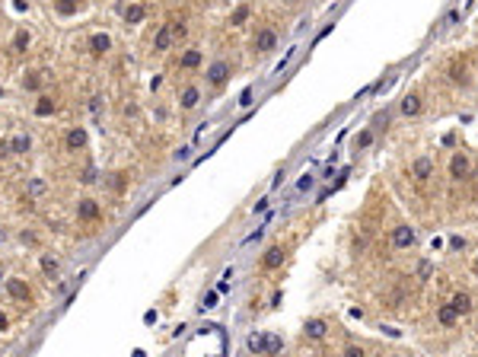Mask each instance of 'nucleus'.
<instances>
[{"label": "nucleus", "mask_w": 478, "mask_h": 357, "mask_svg": "<svg viewBox=\"0 0 478 357\" xmlns=\"http://www.w3.org/2000/svg\"><path fill=\"white\" fill-rule=\"evenodd\" d=\"M7 293H10L13 300H20V303H29V300H32V290H29V284H26V281H20V277H10V281H7Z\"/></svg>", "instance_id": "nucleus-1"}, {"label": "nucleus", "mask_w": 478, "mask_h": 357, "mask_svg": "<svg viewBox=\"0 0 478 357\" xmlns=\"http://www.w3.org/2000/svg\"><path fill=\"white\" fill-rule=\"evenodd\" d=\"M230 77V64L227 61H214L211 67H207V80H211V86H223Z\"/></svg>", "instance_id": "nucleus-2"}, {"label": "nucleus", "mask_w": 478, "mask_h": 357, "mask_svg": "<svg viewBox=\"0 0 478 357\" xmlns=\"http://www.w3.org/2000/svg\"><path fill=\"white\" fill-rule=\"evenodd\" d=\"M99 214H102V207L93 201V198H83L80 204H77V217L80 220H99Z\"/></svg>", "instance_id": "nucleus-3"}, {"label": "nucleus", "mask_w": 478, "mask_h": 357, "mask_svg": "<svg viewBox=\"0 0 478 357\" xmlns=\"http://www.w3.org/2000/svg\"><path fill=\"white\" fill-rule=\"evenodd\" d=\"M392 246L395 249L414 246V230H411V226H395V230H392Z\"/></svg>", "instance_id": "nucleus-4"}, {"label": "nucleus", "mask_w": 478, "mask_h": 357, "mask_svg": "<svg viewBox=\"0 0 478 357\" xmlns=\"http://www.w3.org/2000/svg\"><path fill=\"white\" fill-rule=\"evenodd\" d=\"M172 23H166V26H160V29H156V36H153V48L156 51H166L169 45H172Z\"/></svg>", "instance_id": "nucleus-5"}, {"label": "nucleus", "mask_w": 478, "mask_h": 357, "mask_svg": "<svg viewBox=\"0 0 478 357\" xmlns=\"http://www.w3.org/2000/svg\"><path fill=\"white\" fill-rule=\"evenodd\" d=\"M29 147H32V141L26 134H20V137H10L0 150H4V153H29Z\"/></svg>", "instance_id": "nucleus-6"}, {"label": "nucleus", "mask_w": 478, "mask_h": 357, "mask_svg": "<svg viewBox=\"0 0 478 357\" xmlns=\"http://www.w3.org/2000/svg\"><path fill=\"white\" fill-rule=\"evenodd\" d=\"M274 45H277V36H274L271 29H262V32H258V39H255V51H271Z\"/></svg>", "instance_id": "nucleus-7"}, {"label": "nucleus", "mask_w": 478, "mask_h": 357, "mask_svg": "<svg viewBox=\"0 0 478 357\" xmlns=\"http://www.w3.org/2000/svg\"><path fill=\"white\" fill-rule=\"evenodd\" d=\"M198 99H201V93H198V86H185V90H182V96H179L182 109H195V106H198Z\"/></svg>", "instance_id": "nucleus-8"}, {"label": "nucleus", "mask_w": 478, "mask_h": 357, "mask_svg": "<svg viewBox=\"0 0 478 357\" xmlns=\"http://www.w3.org/2000/svg\"><path fill=\"white\" fill-rule=\"evenodd\" d=\"M144 16H147L144 4H131V7L125 10V23H128V26H137V23H144Z\"/></svg>", "instance_id": "nucleus-9"}, {"label": "nucleus", "mask_w": 478, "mask_h": 357, "mask_svg": "<svg viewBox=\"0 0 478 357\" xmlns=\"http://www.w3.org/2000/svg\"><path fill=\"white\" fill-rule=\"evenodd\" d=\"M449 172H453V179H465V172H468V160L462 153H456L453 156V163H449Z\"/></svg>", "instance_id": "nucleus-10"}, {"label": "nucleus", "mask_w": 478, "mask_h": 357, "mask_svg": "<svg viewBox=\"0 0 478 357\" xmlns=\"http://www.w3.org/2000/svg\"><path fill=\"white\" fill-rule=\"evenodd\" d=\"M262 262H265V268H277V265L284 262V249H281V246H271V249L265 252Z\"/></svg>", "instance_id": "nucleus-11"}, {"label": "nucleus", "mask_w": 478, "mask_h": 357, "mask_svg": "<svg viewBox=\"0 0 478 357\" xmlns=\"http://www.w3.org/2000/svg\"><path fill=\"white\" fill-rule=\"evenodd\" d=\"M109 48H112V39L109 36H93L90 39V51H93V55H106Z\"/></svg>", "instance_id": "nucleus-12"}, {"label": "nucleus", "mask_w": 478, "mask_h": 357, "mask_svg": "<svg viewBox=\"0 0 478 357\" xmlns=\"http://www.w3.org/2000/svg\"><path fill=\"white\" fill-rule=\"evenodd\" d=\"M449 306H453V309L459 312V316H462V312H468V309H472V297H468V293H456Z\"/></svg>", "instance_id": "nucleus-13"}, {"label": "nucleus", "mask_w": 478, "mask_h": 357, "mask_svg": "<svg viewBox=\"0 0 478 357\" xmlns=\"http://www.w3.org/2000/svg\"><path fill=\"white\" fill-rule=\"evenodd\" d=\"M83 144H86V131L83 128H74V131L67 134V147H71V150H80Z\"/></svg>", "instance_id": "nucleus-14"}, {"label": "nucleus", "mask_w": 478, "mask_h": 357, "mask_svg": "<svg viewBox=\"0 0 478 357\" xmlns=\"http://www.w3.org/2000/svg\"><path fill=\"white\" fill-rule=\"evenodd\" d=\"M179 64L185 67V71H191V67H198V64H201V51H195V48H191V51H185Z\"/></svg>", "instance_id": "nucleus-15"}, {"label": "nucleus", "mask_w": 478, "mask_h": 357, "mask_svg": "<svg viewBox=\"0 0 478 357\" xmlns=\"http://www.w3.org/2000/svg\"><path fill=\"white\" fill-rule=\"evenodd\" d=\"M402 112H405V115H418V112H421V99H418V96H405V99H402Z\"/></svg>", "instance_id": "nucleus-16"}, {"label": "nucleus", "mask_w": 478, "mask_h": 357, "mask_svg": "<svg viewBox=\"0 0 478 357\" xmlns=\"http://www.w3.org/2000/svg\"><path fill=\"white\" fill-rule=\"evenodd\" d=\"M51 112H55V99H51V96H42L39 106H36V115L45 118V115H51Z\"/></svg>", "instance_id": "nucleus-17"}, {"label": "nucleus", "mask_w": 478, "mask_h": 357, "mask_svg": "<svg viewBox=\"0 0 478 357\" xmlns=\"http://www.w3.org/2000/svg\"><path fill=\"white\" fill-rule=\"evenodd\" d=\"M306 335H309V338H322V335H325V322H322V319H309V322H306Z\"/></svg>", "instance_id": "nucleus-18"}, {"label": "nucleus", "mask_w": 478, "mask_h": 357, "mask_svg": "<svg viewBox=\"0 0 478 357\" xmlns=\"http://www.w3.org/2000/svg\"><path fill=\"white\" fill-rule=\"evenodd\" d=\"M437 319H440V325H453V322L459 319V312H456L453 306H440V312H437Z\"/></svg>", "instance_id": "nucleus-19"}, {"label": "nucleus", "mask_w": 478, "mask_h": 357, "mask_svg": "<svg viewBox=\"0 0 478 357\" xmlns=\"http://www.w3.org/2000/svg\"><path fill=\"white\" fill-rule=\"evenodd\" d=\"M430 169H433V163L427 160V156H421V160L414 163V176H418V179H427V176H430Z\"/></svg>", "instance_id": "nucleus-20"}, {"label": "nucleus", "mask_w": 478, "mask_h": 357, "mask_svg": "<svg viewBox=\"0 0 478 357\" xmlns=\"http://www.w3.org/2000/svg\"><path fill=\"white\" fill-rule=\"evenodd\" d=\"M277 351H281V338H277V335H265V354L274 357Z\"/></svg>", "instance_id": "nucleus-21"}, {"label": "nucleus", "mask_w": 478, "mask_h": 357, "mask_svg": "<svg viewBox=\"0 0 478 357\" xmlns=\"http://www.w3.org/2000/svg\"><path fill=\"white\" fill-rule=\"evenodd\" d=\"M249 351H252V354H265V335H262V332L249 338Z\"/></svg>", "instance_id": "nucleus-22"}, {"label": "nucleus", "mask_w": 478, "mask_h": 357, "mask_svg": "<svg viewBox=\"0 0 478 357\" xmlns=\"http://www.w3.org/2000/svg\"><path fill=\"white\" fill-rule=\"evenodd\" d=\"M55 7H58V13H64V16H74V13H77V4H74V0H58Z\"/></svg>", "instance_id": "nucleus-23"}, {"label": "nucleus", "mask_w": 478, "mask_h": 357, "mask_svg": "<svg viewBox=\"0 0 478 357\" xmlns=\"http://www.w3.org/2000/svg\"><path fill=\"white\" fill-rule=\"evenodd\" d=\"M246 20H249V7H239V10L230 16V26H242Z\"/></svg>", "instance_id": "nucleus-24"}, {"label": "nucleus", "mask_w": 478, "mask_h": 357, "mask_svg": "<svg viewBox=\"0 0 478 357\" xmlns=\"http://www.w3.org/2000/svg\"><path fill=\"white\" fill-rule=\"evenodd\" d=\"M42 80H45L42 74H29V77L23 80V86H26V90H39V86H42Z\"/></svg>", "instance_id": "nucleus-25"}, {"label": "nucleus", "mask_w": 478, "mask_h": 357, "mask_svg": "<svg viewBox=\"0 0 478 357\" xmlns=\"http://www.w3.org/2000/svg\"><path fill=\"white\" fill-rule=\"evenodd\" d=\"M26 45H29V32H16V39H13V48H16V51H23Z\"/></svg>", "instance_id": "nucleus-26"}, {"label": "nucleus", "mask_w": 478, "mask_h": 357, "mask_svg": "<svg viewBox=\"0 0 478 357\" xmlns=\"http://www.w3.org/2000/svg\"><path fill=\"white\" fill-rule=\"evenodd\" d=\"M125 179H128L125 172H115V176H112V188H115V191H121V188H125Z\"/></svg>", "instance_id": "nucleus-27"}, {"label": "nucleus", "mask_w": 478, "mask_h": 357, "mask_svg": "<svg viewBox=\"0 0 478 357\" xmlns=\"http://www.w3.org/2000/svg\"><path fill=\"white\" fill-rule=\"evenodd\" d=\"M42 268H45L48 274H58V262H55V258H42Z\"/></svg>", "instance_id": "nucleus-28"}, {"label": "nucleus", "mask_w": 478, "mask_h": 357, "mask_svg": "<svg viewBox=\"0 0 478 357\" xmlns=\"http://www.w3.org/2000/svg\"><path fill=\"white\" fill-rule=\"evenodd\" d=\"M370 141H373V134H370V131H363V134L357 137V147L363 150V147H370Z\"/></svg>", "instance_id": "nucleus-29"}, {"label": "nucleus", "mask_w": 478, "mask_h": 357, "mask_svg": "<svg viewBox=\"0 0 478 357\" xmlns=\"http://www.w3.org/2000/svg\"><path fill=\"white\" fill-rule=\"evenodd\" d=\"M309 185H312V176H309V172H306V176H303V179H300V185H297V188H300V191H306Z\"/></svg>", "instance_id": "nucleus-30"}, {"label": "nucleus", "mask_w": 478, "mask_h": 357, "mask_svg": "<svg viewBox=\"0 0 478 357\" xmlns=\"http://www.w3.org/2000/svg\"><path fill=\"white\" fill-rule=\"evenodd\" d=\"M80 182H86V185L96 182V172H93V169H83V179H80Z\"/></svg>", "instance_id": "nucleus-31"}, {"label": "nucleus", "mask_w": 478, "mask_h": 357, "mask_svg": "<svg viewBox=\"0 0 478 357\" xmlns=\"http://www.w3.org/2000/svg\"><path fill=\"white\" fill-rule=\"evenodd\" d=\"M344 357H363V351H360V347H354V344H351V347H347V351H344Z\"/></svg>", "instance_id": "nucleus-32"}, {"label": "nucleus", "mask_w": 478, "mask_h": 357, "mask_svg": "<svg viewBox=\"0 0 478 357\" xmlns=\"http://www.w3.org/2000/svg\"><path fill=\"white\" fill-rule=\"evenodd\" d=\"M4 328H7V316H4V312H0V332H4Z\"/></svg>", "instance_id": "nucleus-33"}, {"label": "nucleus", "mask_w": 478, "mask_h": 357, "mask_svg": "<svg viewBox=\"0 0 478 357\" xmlns=\"http://www.w3.org/2000/svg\"><path fill=\"white\" fill-rule=\"evenodd\" d=\"M389 357H398V354H389Z\"/></svg>", "instance_id": "nucleus-34"}]
</instances>
